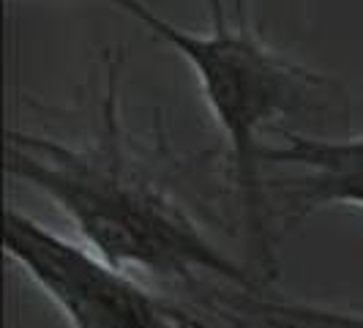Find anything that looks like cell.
Masks as SVG:
<instances>
[{
    "label": "cell",
    "instance_id": "cell-5",
    "mask_svg": "<svg viewBox=\"0 0 363 328\" xmlns=\"http://www.w3.org/2000/svg\"><path fill=\"white\" fill-rule=\"evenodd\" d=\"M243 310L268 328H363V312H347L306 301H273L265 295L246 298Z\"/></svg>",
    "mask_w": 363,
    "mask_h": 328
},
{
    "label": "cell",
    "instance_id": "cell-4",
    "mask_svg": "<svg viewBox=\"0 0 363 328\" xmlns=\"http://www.w3.org/2000/svg\"><path fill=\"white\" fill-rule=\"evenodd\" d=\"M281 143L262 148V164H292L306 170L290 181L287 200L298 217L320 208L350 205L363 208V134L347 140H328L276 126Z\"/></svg>",
    "mask_w": 363,
    "mask_h": 328
},
{
    "label": "cell",
    "instance_id": "cell-1",
    "mask_svg": "<svg viewBox=\"0 0 363 328\" xmlns=\"http://www.w3.org/2000/svg\"><path fill=\"white\" fill-rule=\"evenodd\" d=\"M118 69L121 60H112L91 143L69 146L33 131H9V175L52 200L93 252L123 271L134 268L156 279L208 273L246 295H259L255 276L205 236L200 224L128 156L118 104Z\"/></svg>",
    "mask_w": 363,
    "mask_h": 328
},
{
    "label": "cell",
    "instance_id": "cell-3",
    "mask_svg": "<svg viewBox=\"0 0 363 328\" xmlns=\"http://www.w3.org/2000/svg\"><path fill=\"white\" fill-rule=\"evenodd\" d=\"M3 246L72 328H191L128 271L25 211L6 208Z\"/></svg>",
    "mask_w": 363,
    "mask_h": 328
},
{
    "label": "cell",
    "instance_id": "cell-2",
    "mask_svg": "<svg viewBox=\"0 0 363 328\" xmlns=\"http://www.w3.org/2000/svg\"><path fill=\"white\" fill-rule=\"evenodd\" d=\"M137 19L156 41L167 44L191 69L205 107L227 140L230 173L243 208L246 244L257 268L279 276V263L268 227V200L262 186V134L284 115L309 109L314 93L325 88L320 74L309 72L271 50L249 17V0L208 3V31L197 33L153 11L145 0H107ZM276 129V126H273Z\"/></svg>",
    "mask_w": 363,
    "mask_h": 328
}]
</instances>
